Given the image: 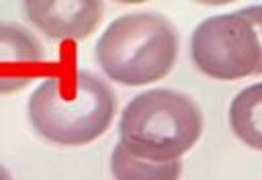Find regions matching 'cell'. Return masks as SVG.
I'll return each instance as SVG.
<instances>
[{
	"mask_svg": "<svg viewBox=\"0 0 262 180\" xmlns=\"http://www.w3.org/2000/svg\"><path fill=\"white\" fill-rule=\"evenodd\" d=\"M117 108L113 90L90 72H66L45 78L29 98L33 129L59 145H84L100 137Z\"/></svg>",
	"mask_w": 262,
	"mask_h": 180,
	"instance_id": "obj_1",
	"label": "cell"
},
{
	"mask_svg": "<svg viewBox=\"0 0 262 180\" xmlns=\"http://www.w3.org/2000/svg\"><path fill=\"white\" fill-rule=\"evenodd\" d=\"M178 37L158 12H131L115 18L96 41V61L115 82L151 84L164 78L176 59Z\"/></svg>",
	"mask_w": 262,
	"mask_h": 180,
	"instance_id": "obj_2",
	"label": "cell"
},
{
	"mask_svg": "<svg viewBox=\"0 0 262 180\" xmlns=\"http://www.w3.org/2000/svg\"><path fill=\"white\" fill-rule=\"evenodd\" d=\"M244 10H246V14L250 16V20L254 22V27H256V31H258V37H260V41H262V4L246 6ZM260 74H262V70H260Z\"/></svg>",
	"mask_w": 262,
	"mask_h": 180,
	"instance_id": "obj_9",
	"label": "cell"
},
{
	"mask_svg": "<svg viewBox=\"0 0 262 180\" xmlns=\"http://www.w3.org/2000/svg\"><path fill=\"white\" fill-rule=\"evenodd\" d=\"M229 123L246 145L262 149V84L244 88L231 100Z\"/></svg>",
	"mask_w": 262,
	"mask_h": 180,
	"instance_id": "obj_8",
	"label": "cell"
},
{
	"mask_svg": "<svg viewBox=\"0 0 262 180\" xmlns=\"http://www.w3.org/2000/svg\"><path fill=\"white\" fill-rule=\"evenodd\" d=\"M0 180H12L10 174H8V170H6L2 164H0Z\"/></svg>",
	"mask_w": 262,
	"mask_h": 180,
	"instance_id": "obj_10",
	"label": "cell"
},
{
	"mask_svg": "<svg viewBox=\"0 0 262 180\" xmlns=\"http://www.w3.org/2000/svg\"><path fill=\"white\" fill-rule=\"evenodd\" d=\"M111 172L115 180H178L180 162H154L139 155H133L121 141L111 153Z\"/></svg>",
	"mask_w": 262,
	"mask_h": 180,
	"instance_id": "obj_7",
	"label": "cell"
},
{
	"mask_svg": "<svg viewBox=\"0 0 262 180\" xmlns=\"http://www.w3.org/2000/svg\"><path fill=\"white\" fill-rule=\"evenodd\" d=\"M203 117L192 98L174 90H147L127 102L119 121L121 143L154 162L178 160L201 137Z\"/></svg>",
	"mask_w": 262,
	"mask_h": 180,
	"instance_id": "obj_3",
	"label": "cell"
},
{
	"mask_svg": "<svg viewBox=\"0 0 262 180\" xmlns=\"http://www.w3.org/2000/svg\"><path fill=\"white\" fill-rule=\"evenodd\" d=\"M45 49L33 33L0 22V94L23 90L45 72Z\"/></svg>",
	"mask_w": 262,
	"mask_h": 180,
	"instance_id": "obj_6",
	"label": "cell"
},
{
	"mask_svg": "<svg viewBox=\"0 0 262 180\" xmlns=\"http://www.w3.org/2000/svg\"><path fill=\"white\" fill-rule=\"evenodd\" d=\"M27 18L51 39H86L100 22L102 2L98 0H27Z\"/></svg>",
	"mask_w": 262,
	"mask_h": 180,
	"instance_id": "obj_5",
	"label": "cell"
},
{
	"mask_svg": "<svg viewBox=\"0 0 262 180\" xmlns=\"http://www.w3.org/2000/svg\"><path fill=\"white\" fill-rule=\"evenodd\" d=\"M194 65L217 80H237L262 70V41L244 8L205 18L190 37Z\"/></svg>",
	"mask_w": 262,
	"mask_h": 180,
	"instance_id": "obj_4",
	"label": "cell"
}]
</instances>
